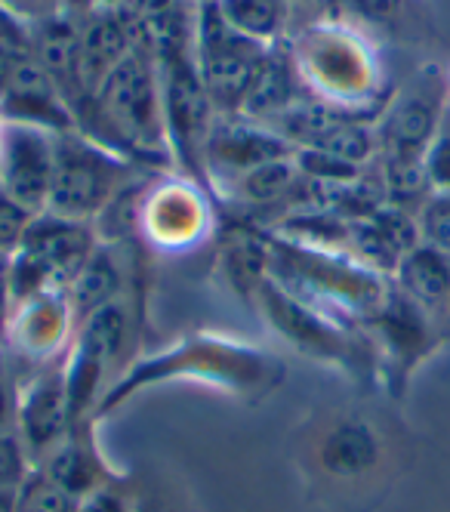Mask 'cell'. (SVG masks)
Here are the masks:
<instances>
[{"mask_svg":"<svg viewBox=\"0 0 450 512\" xmlns=\"http://www.w3.org/2000/svg\"><path fill=\"white\" fill-rule=\"evenodd\" d=\"M284 380L287 364L275 349L219 331H192L170 346L130 358L115 383L105 389L96 420L118 414L139 392L164 383H198L256 405L272 398Z\"/></svg>","mask_w":450,"mask_h":512,"instance_id":"obj_1","label":"cell"},{"mask_svg":"<svg viewBox=\"0 0 450 512\" xmlns=\"http://www.w3.org/2000/svg\"><path fill=\"white\" fill-rule=\"evenodd\" d=\"M74 130L139 167L173 170L152 31L124 62L108 71L93 96L74 112Z\"/></svg>","mask_w":450,"mask_h":512,"instance_id":"obj_2","label":"cell"},{"mask_svg":"<svg viewBox=\"0 0 450 512\" xmlns=\"http://www.w3.org/2000/svg\"><path fill=\"white\" fill-rule=\"evenodd\" d=\"M306 96L346 112L383 115L389 99L383 96L380 56L364 34L340 19H309L284 41Z\"/></svg>","mask_w":450,"mask_h":512,"instance_id":"obj_3","label":"cell"},{"mask_svg":"<svg viewBox=\"0 0 450 512\" xmlns=\"http://www.w3.org/2000/svg\"><path fill=\"white\" fill-rule=\"evenodd\" d=\"M269 278L296 300L352 327H361L377 312L392 287V278L373 272L346 250L299 244L275 232Z\"/></svg>","mask_w":450,"mask_h":512,"instance_id":"obj_4","label":"cell"},{"mask_svg":"<svg viewBox=\"0 0 450 512\" xmlns=\"http://www.w3.org/2000/svg\"><path fill=\"white\" fill-rule=\"evenodd\" d=\"M253 309L269 327V334L287 343L296 355L346 371H367L370 364L377 368V355H373L364 327L343 324L333 315L296 300L272 278H266V284L256 290Z\"/></svg>","mask_w":450,"mask_h":512,"instance_id":"obj_5","label":"cell"},{"mask_svg":"<svg viewBox=\"0 0 450 512\" xmlns=\"http://www.w3.org/2000/svg\"><path fill=\"white\" fill-rule=\"evenodd\" d=\"M142 170L130 158L105 149L81 130L56 133V170L47 210L74 223H96L115 195Z\"/></svg>","mask_w":450,"mask_h":512,"instance_id":"obj_6","label":"cell"},{"mask_svg":"<svg viewBox=\"0 0 450 512\" xmlns=\"http://www.w3.org/2000/svg\"><path fill=\"white\" fill-rule=\"evenodd\" d=\"M133 321L136 312L130 306V297H121L84 318L74 331L71 349L65 355V383L74 426L96 420V408L105 389L121 374V361L133 340Z\"/></svg>","mask_w":450,"mask_h":512,"instance_id":"obj_7","label":"cell"},{"mask_svg":"<svg viewBox=\"0 0 450 512\" xmlns=\"http://www.w3.org/2000/svg\"><path fill=\"white\" fill-rule=\"evenodd\" d=\"M136 232L145 247L161 253L198 250L219 232L210 189L179 170L155 173L139 201Z\"/></svg>","mask_w":450,"mask_h":512,"instance_id":"obj_8","label":"cell"},{"mask_svg":"<svg viewBox=\"0 0 450 512\" xmlns=\"http://www.w3.org/2000/svg\"><path fill=\"white\" fill-rule=\"evenodd\" d=\"M96 244L99 238L90 223H74L50 210L37 213L19 250L10 256L13 303L41 294V290H68Z\"/></svg>","mask_w":450,"mask_h":512,"instance_id":"obj_9","label":"cell"},{"mask_svg":"<svg viewBox=\"0 0 450 512\" xmlns=\"http://www.w3.org/2000/svg\"><path fill=\"white\" fill-rule=\"evenodd\" d=\"M386 445L367 417L336 411L318 417L299 445V460L324 485H355L383 466Z\"/></svg>","mask_w":450,"mask_h":512,"instance_id":"obj_10","label":"cell"},{"mask_svg":"<svg viewBox=\"0 0 450 512\" xmlns=\"http://www.w3.org/2000/svg\"><path fill=\"white\" fill-rule=\"evenodd\" d=\"M269 50L272 47H262L238 34L219 16L216 4H198L195 62L219 115H241L250 81Z\"/></svg>","mask_w":450,"mask_h":512,"instance_id":"obj_11","label":"cell"},{"mask_svg":"<svg viewBox=\"0 0 450 512\" xmlns=\"http://www.w3.org/2000/svg\"><path fill=\"white\" fill-rule=\"evenodd\" d=\"M450 93L435 65H426L407 90L389 99L377 121L380 158L395 161H423L429 142L438 130Z\"/></svg>","mask_w":450,"mask_h":512,"instance_id":"obj_12","label":"cell"},{"mask_svg":"<svg viewBox=\"0 0 450 512\" xmlns=\"http://www.w3.org/2000/svg\"><path fill=\"white\" fill-rule=\"evenodd\" d=\"M74 331H78V321H74L65 290H41V294L13 303L4 355L28 364L34 374L68 355Z\"/></svg>","mask_w":450,"mask_h":512,"instance_id":"obj_13","label":"cell"},{"mask_svg":"<svg viewBox=\"0 0 450 512\" xmlns=\"http://www.w3.org/2000/svg\"><path fill=\"white\" fill-rule=\"evenodd\" d=\"M293 152H296L293 145L272 127L238 115H219L204 145L207 189L213 198H219L244 173L278 158H290Z\"/></svg>","mask_w":450,"mask_h":512,"instance_id":"obj_14","label":"cell"},{"mask_svg":"<svg viewBox=\"0 0 450 512\" xmlns=\"http://www.w3.org/2000/svg\"><path fill=\"white\" fill-rule=\"evenodd\" d=\"M429 315L432 312L404 297L392 284L383 306L361 324L373 346V355H377V371L383 368L392 386H401L407 374L417 368V361L432 349L435 337Z\"/></svg>","mask_w":450,"mask_h":512,"instance_id":"obj_15","label":"cell"},{"mask_svg":"<svg viewBox=\"0 0 450 512\" xmlns=\"http://www.w3.org/2000/svg\"><path fill=\"white\" fill-rule=\"evenodd\" d=\"M56 170V133L31 124L0 121V192L44 213Z\"/></svg>","mask_w":450,"mask_h":512,"instance_id":"obj_16","label":"cell"},{"mask_svg":"<svg viewBox=\"0 0 450 512\" xmlns=\"http://www.w3.org/2000/svg\"><path fill=\"white\" fill-rule=\"evenodd\" d=\"M71 398L65 383V358L47 368L28 374L19 383L16 398V432L31 457V463L44 460L62 438L71 432Z\"/></svg>","mask_w":450,"mask_h":512,"instance_id":"obj_17","label":"cell"},{"mask_svg":"<svg viewBox=\"0 0 450 512\" xmlns=\"http://www.w3.org/2000/svg\"><path fill=\"white\" fill-rule=\"evenodd\" d=\"M216 266L232 294L253 306L272 266V229L256 216L225 219L216 241Z\"/></svg>","mask_w":450,"mask_h":512,"instance_id":"obj_18","label":"cell"},{"mask_svg":"<svg viewBox=\"0 0 450 512\" xmlns=\"http://www.w3.org/2000/svg\"><path fill=\"white\" fill-rule=\"evenodd\" d=\"M96 426H99L96 420H84L78 426H71V432L62 438V442L44 460L34 463L44 475H50L59 488H65L78 500H84L87 494H93L111 482L127 479L124 472H118L105 460V454L96 442Z\"/></svg>","mask_w":450,"mask_h":512,"instance_id":"obj_19","label":"cell"},{"mask_svg":"<svg viewBox=\"0 0 450 512\" xmlns=\"http://www.w3.org/2000/svg\"><path fill=\"white\" fill-rule=\"evenodd\" d=\"M0 121L31 124L53 133L74 130L71 105L44 71V65L34 59V53L19 65L10 87L0 96Z\"/></svg>","mask_w":450,"mask_h":512,"instance_id":"obj_20","label":"cell"},{"mask_svg":"<svg viewBox=\"0 0 450 512\" xmlns=\"http://www.w3.org/2000/svg\"><path fill=\"white\" fill-rule=\"evenodd\" d=\"M303 96L306 93H303V87H299V78H296V68L290 62V53H287L284 44H278V47H272L266 53V59L259 62L238 118H247V121L272 127L287 112V108L296 105Z\"/></svg>","mask_w":450,"mask_h":512,"instance_id":"obj_21","label":"cell"},{"mask_svg":"<svg viewBox=\"0 0 450 512\" xmlns=\"http://www.w3.org/2000/svg\"><path fill=\"white\" fill-rule=\"evenodd\" d=\"M65 294H68V303L78 324L90 318L93 312H99L102 306L127 297V269H124L121 247L99 241L96 250L90 253V260L68 284Z\"/></svg>","mask_w":450,"mask_h":512,"instance_id":"obj_22","label":"cell"},{"mask_svg":"<svg viewBox=\"0 0 450 512\" xmlns=\"http://www.w3.org/2000/svg\"><path fill=\"white\" fill-rule=\"evenodd\" d=\"M392 284L426 312L444 309L450 297V256L420 241L398 260Z\"/></svg>","mask_w":450,"mask_h":512,"instance_id":"obj_23","label":"cell"},{"mask_svg":"<svg viewBox=\"0 0 450 512\" xmlns=\"http://www.w3.org/2000/svg\"><path fill=\"white\" fill-rule=\"evenodd\" d=\"M299 189H303V173H299L296 158L290 155V158H278L244 173L219 198L235 201L250 210H269L278 204H293V195Z\"/></svg>","mask_w":450,"mask_h":512,"instance_id":"obj_24","label":"cell"},{"mask_svg":"<svg viewBox=\"0 0 450 512\" xmlns=\"http://www.w3.org/2000/svg\"><path fill=\"white\" fill-rule=\"evenodd\" d=\"M219 16L244 38L278 47L290 38L293 10L287 0H213Z\"/></svg>","mask_w":450,"mask_h":512,"instance_id":"obj_25","label":"cell"},{"mask_svg":"<svg viewBox=\"0 0 450 512\" xmlns=\"http://www.w3.org/2000/svg\"><path fill=\"white\" fill-rule=\"evenodd\" d=\"M13 512H81V500L59 488L50 475L41 469H31V475L16 491V509Z\"/></svg>","mask_w":450,"mask_h":512,"instance_id":"obj_26","label":"cell"},{"mask_svg":"<svg viewBox=\"0 0 450 512\" xmlns=\"http://www.w3.org/2000/svg\"><path fill=\"white\" fill-rule=\"evenodd\" d=\"M420 241L450 256V192H432L417 210Z\"/></svg>","mask_w":450,"mask_h":512,"instance_id":"obj_27","label":"cell"},{"mask_svg":"<svg viewBox=\"0 0 450 512\" xmlns=\"http://www.w3.org/2000/svg\"><path fill=\"white\" fill-rule=\"evenodd\" d=\"M423 164L432 182V192H450V99L444 105V115L438 121V130L429 142Z\"/></svg>","mask_w":450,"mask_h":512,"instance_id":"obj_28","label":"cell"},{"mask_svg":"<svg viewBox=\"0 0 450 512\" xmlns=\"http://www.w3.org/2000/svg\"><path fill=\"white\" fill-rule=\"evenodd\" d=\"M34 463L22 445L19 432H0V491H19Z\"/></svg>","mask_w":450,"mask_h":512,"instance_id":"obj_29","label":"cell"},{"mask_svg":"<svg viewBox=\"0 0 450 512\" xmlns=\"http://www.w3.org/2000/svg\"><path fill=\"white\" fill-rule=\"evenodd\" d=\"M34 216L37 213H31L28 207L0 192V256H13L19 250Z\"/></svg>","mask_w":450,"mask_h":512,"instance_id":"obj_30","label":"cell"},{"mask_svg":"<svg viewBox=\"0 0 450 512\" xmlns=\"http://www.w3.org/2000/svg\"><path fill=\"white\" fill-rule=\"evenodd\" d=\"M407 0H340V7L349 19L361 25H392Z\"/></svg>","mask_w":450,"mask_h":512,"instance_id":"obj_31","label":"cell"},{"mask_svg":"<svg viewBox=\"0 0 450 512\" xmlns=\"http://www.w3.org/2000/svg\"><path fill=\"white\" fill-rule=\"evenodd\" d=\"M133 494H136V488H130L127 479L111 482V485L87 494L81 500V512H133Z\"/></svg>","mask_w":450,"mask_h":512,"instance_id":"obj_32","label":"cell"},{"mask_svg":"<svg viewBox=\"0 0 450 512\" xmlns=\"http://www.w3.org/2000/svg\"><path fill=\"white\" fill-rule=\"evenodd\" d=\"M0 7H4L13 19H19L25 28L62 13L59 0H0Z\"/></svg>","mask_w":450,"mask_h":512,"instance_id":"obj_33","label":"cell"},{"mask_svg":"<svg viewBox=\"0 0 450 512\" xmlns=\"http://www.w3.org/2000/svg\"><path fill=\"white\" fill-rule=\"evenodd\" d=\"M28 56H31V41H0V96H4L19 65Z\"/></svg>","mask_w":450,"mask_h":512,"instance_id":"obj_34","label":"cell"},{"mask_svg":"<svg viewBox=\"0 0 450 512\" xmlns=\"http://www.w3.org/2000/svg\"><path fill=\"white\" fill-rule=\"evenodd\" d=\"M16 398L19 383H13L0 364V432H16Z\"/></svg>","mask_w":450,"mask_h":512,"instance_id":"obj_35","label":"cell"},{"mask_svg":"<svg viewBox=\"0 0 450 512\" xmlns=\"http://www.w3.org/2000/svg\"><path fill=\"white\" fill-rule=\"evenodd\" d=\"M13 312V290H10V256H0V364H4V337L7 321Z\"/></svg>","mask_w":450,"mask_h":512,"instance_id":"obj_36","label":"cell"},{"mask_svg":"<svg viewBox=\"0 0 450 512\" xmlns=\"http://www.w3.org/2000/svg\"><path fill=\"white\" fill-rule=\"evenodd\" d=\"M133 512H182L167 491L152 488H136L133 494Z\"/></svg>","mask_w":450,"mask_h":512,"instance_id":"obj_37","label":"cell"},{"mask_svg":"<svg viewBox=\"0 0 450 512\" xmlns=\"http://www.w3.org/2000/svg\"><path fill=\"white\" fill-rule=\"evenodd\" d=\"M0 41H28V28L0 7Z\"/></svg>","mask_w":450,"mask_h":512,"instance_id":"obj_38","label":"cell"},{"mask_svg":"<svg viewBox=\"0 0 450 512\" xmlns=\"http://www.w3.org/2000/svg\"><path fill=\"white\" fill-rule=\"evenodd\" d=\"M287 4L296 13V10H324L330 4H340V0H287Z\"/></svg>","mask_w":450,"mask_h":512,"instance_id":"obj_39","label":"cell"},{"mask_svg":"<svg viewBox=\"0 0 450 512\" xmlns=\"http://www.w3.org/2000/svg\"><path fill=\"white\" fill-rule=\"evenodd\" d=\"M16 509V491H0V512Z\"/></svg>","mask_w":450,"mask_h":512,"instance_id":"obj_40","label":"cell"},{"mask_svg":"<svg viewBox=\"0 0 450 512\" xmlns=\"http://www.w3.org/2000/svg\"><path fill=\"white\" fill-rule=\"evenodd\" d=\"M444 315L450 318V297H447V303H444Z\"/></svg>","mask_w":450,"mask_h":512,"instance_id":"obj_41","label":"cell"}]
</instances>
